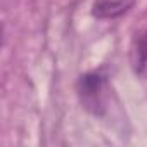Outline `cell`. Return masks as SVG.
<instances>
[{
	"mask_svg": "<svg viewBox=\"0 0 147 147\" xmlns=\"http://www.w3.org/2000/svg\"><path fill=\"white\" fill-rule=\"evenodd\" d=\"M80 104L85 111L94 116H104L109 100V83L102 73H87L82 75L76 85Z\"/></svg>",
	"mask_w": 147,
	"mask_h": 147,
	"instance_id": "1",
	"label": "cell"
},
{
	"mask_svg": "<svg viewBox=\"0 0 147 147\" xmlns=\"http://www.w3.org/2000/svg\"><path fill=\"white\" fill-rule=\"evenodd\" d=\"M130 64L137 76L147 78V28H144L131 42Z\"/></svg>",
	"mask_w": 147,
	"mask_h": 147,
	"instance_id": "2",
	"label": "cell"
},
{
	"mask_svg": "<svg viewBox=\"0 0 147 147\" xmlns=\"http://www.w3.org/2000/svg\"><path fill=\"white\" fill-rule=\"evenodd\" d=\"M135 0H94L92 14L97 19H114L131 9Z\"/></svg>",
	"mask_w": 147,
	"mask_h": 147,
	"instance_id": "3",
	"label": "cell"
}]
</instances>
